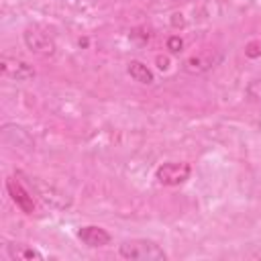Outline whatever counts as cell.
<instances>
[{"label": "cell", "instance_id": "9a60e30c", "mask_svg": "<svg viewBox=\"0 0 261 261\" xmlns=\"http://www.w3.org/2000/svg\"><path fill=\"white\" fill-rule=\"evenodd\" d=\"M130 37H133V39H141V43H147V41H149V37H151V33H149V31L145 33L143 29H135V31L130 33Z\"/></svg>", "mask_w": 261, "mask_h": 261}, {"label": "cell", "instance_id": "2e32d148", "mask_svg": "<svg viewBox=\"0 0 261 261\" xmlns=\"http://www.w3.org/2000/svg\"><path fill=\"white\" fill-rule=\"evenodd\" d=\"M184 14H173V18H171V24L173 27H184L186 22H184V18H181Z\"/></svg>", "mask_w": 261, "mask_h": 261}, {"label": "cell", "instance_id": "8992f818", "mask_svg": "<svg viewBox=\"0 0 261 261\" xmlns=\"http://www.w3.org/2000/svg\"><path fill=\"white\" fill-rule=\"evenodd\" d=\"M222 61V55L220 53H196V55H190L184 63H181V69L190 75H202L206 71H210L212 67H216L218 63Z\"/></svg>", "mask_w": 261, "mask_h": 261}, {"label": "cell", "instance_id": "6da1fadb", "mask_svg": "<svg viewBox=\"0 0 261 261\" xmlns=\"http://www.w3.org/2000/svg\"><path fill=\"white\" fill-rule=\"evenodd\" d=\"M118 255L128 261H165L167 253L149 239H128L118 245Z\"/></svg>", "mask_w": 261, "mask_h": 261}, {"label": "cell", "instance_id": "9c48e42d", "mask_svg": "<svg viewBox=\"0 0 261 261\" xmlns=\"http://www.w3.org/2000/svg\"><path fill=\"white\" fill-rule=\"evenodd\" d=\"M6 190H8V194H10V198H12V202L24 212V214H33L35 212V202H33V196L18 184V181H14V179H8L6 181Z\"/></svg>", "mask_w": 261, "mask_h": 261}, {"label": "cell", "instance_id": "ba28073f", "mask_svg": "<svg viewBox=\"0 0 261 261\" xmlns=\"http://www.w3.org/2000/svg\"><path fill=\"white\" fill-rule=\"evenodd\" d=\"M2 139H4V143H8V145H12L14 149L18 147V149H33V139H31V135L22 128V126H18V124H14V122H6V124H2Z\"/></svg>", "mask_w": 261, "mask_h": 261}, {"label": "cell", "instance_id": "7a4b0ae2", "mask_svg": "<svg viewBox=\"0 0 261 261\" xmlns=\"http://www.w3.org/2000/svg\"><path fill=\"white\" fill-rule=\"evenodd\" d=\"M27 181H29L31 190H33L45 204H49L51 208L65 210V208L71 206V196H67L63 190H59V188H55V186H51V184H45V181L39 179V177H27Z\"/></svg>", "mask_w": 261, "mask_h": 261}, {"label": "cell", "instance_id": "5bb4252c", "mask_svg": "<svg viewBox=\"0 0 261 261\" xmlns=\"http://www.w3.org/2000/svg\"><path fill=\"white\" fill-rule=\"evenodd\" d=\"M245 57H249V59L261 57V41H259V39H251V41L245 45Z\"/></svg>", "mask_w": 261, "mask_h": 261}, {"label": "cell", "instance_id": "5b68a950", "mask_svg": "<svg viewBox=\"0 0 261 261\" xmlns=\"http://www.w3.org/2000/svg\"><path fill=\"white\" fill-rule=\"evenodd\" d=\"M0 73L14 82H29L37 75V71L31 63H27L18 57H10V55L0 57Z\"/></svg>", "mask_w": 261, "mask_h": 261}, {"label": "cell", "instance_id": "30bf717a", "mask_svg": "<svg viewBox=\"0 0 261 261\" xmlns=\"http://www.w3.org/2000/svg\"><path fill=\"white\" fill-rule=\"evenodd\" d=\"M6 255L12 261H33V259H45V255L41 251H37L31 245H22V243H8L6 245Z\"/></svg>", "mask_w": 261, "mask_h": 261}, {"label": "cell", "instance_id": "3957f363", "mask_svg": "<svg viewBox=\"0 0 261 261\" xmlns=\"http://www.w3.org/2000/svg\"><path fill=\"white\" fill-rule=\"evenodd\" d=\"M192 167L186 161H167L155 169V179L161 186H179L186 179H190Z\"/></svg>", "mask_w": 261, "mask_h": 261}, {"label": "cell", "instance_id": "52a82bcc", "mask_svg": "<svg viewBox=\"0 0 261 261\" xmlns=\"http://www.w3.org/2000/svg\"><path fill=\"white\" fill-rule=\"evenodd\" d=\"M75 234H77V239H80L86 247H90V249L106 247V245H110V241H112L110 232H108L106 228L98 226V224H86V226H80Z\"/></svg>", "mask_w": 261, "mask_h": 261}, {"label": "cell", "instance_id": "4fadbf2b", "mask_svg": "<svg viewBox=\"0 0 261 261\" xmlns=\"http://www.w3.org/2000/svg\"><path fill=\"white\" fill-rule=\"evenodd\" d=\"M165 49L171 53V55H177L184 51V39L179 35H169L167 41H165Z\"/></svg>", "mask_w": 261, "mask_h": 261}, {"label": "cell", "instance_id": "7c38bea8", "mask_svg": "<svg viewBox=\"0 0 261 261\" xmlns=\"http://www.w3.org/2000/svg\"><path fill=\"white\" fill-rule=\"evenodd\" d=\"M245 96L249 102H255V104H261V77H253L247 82L245 86Z\"/></svg>", "mask_w": 261, "mask_h": 261}, {"label": "cell", "instance_id": "8fae6325", "mask_svg": "<svg viewBox=\"0 0 261 261\" xmlns=\"http://www.w3.org/2000/svg\"><path fill=\"white\" fill-rule=\"evenodd\" d=\"M126 73L137 82V84H143V86H151L155 84V73L139 59H130L126 63Z\"/></svg>", "mask_w": 261, "mask_h": 261}, {"label": "cell", "instance_id": "e0dca14e", "mask_svg": "<svg viewBox=\"0 0 261 261\" xmlns=\"http://www.w3.org/2000/svg\"><path fill=\"white\" fill-rule=\"evenodd\" d=\"M167 63H169V61H167L165 57H157V67H159V69H167Z\"/></svg>", "mask_w": 261, "mask_h": 261}, {"label": "cell", "instance_id": "277c9868", "mask_svg": "<svg viewBox=\"0 0 261 261\" xmlns=\"http://www.w3.org/2000/svg\"><path fill=\"white\" fill-rule=\"evenodd\" d=\"M22 41H24V47L35 53V55H41V57H51L55 55L57 51V45H55V39L39 29H27L22 33Z\"/></svg>", "mask_w": 261, "mask_h": 261}]
</instances>
